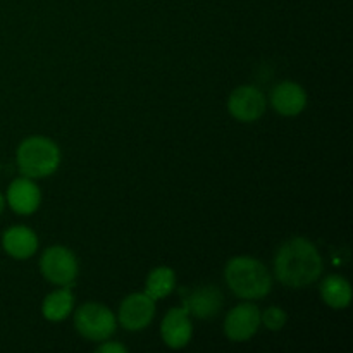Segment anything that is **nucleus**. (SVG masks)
Listing matches in <instances>:
<instances>
[{
    "label": "nucleus",
    "mask_w": 353,
    "mask_h": 353,
    "mask_svg": "<svg viewBox=\"0 0 353 353\" xmlns=\"http://www.w3.org/2000/svg\"><path fill=\"white\" fill-rule=\"evenodd\" d=\"M276 278L288 288H305L319 279L323 259L310 240L296 236L279 247L274 259Z\"/></svg>",
    "instance_id": "obj_1"
},
{
    "label": "nucleus",
    "mask_w": 353,
    "mask_h": 353,
    "mask_svg": "<svg viewBox=\"0 0 353 353\" xmlns=\"http://www.w3.org/2000/svg\"><path fill=\"white\" fill-rule=\"evenodd\" d=\"M228 286L236 296L245 300H261L272 288V279L268 268L254 257H234L224 269Z\"/></svg>",
    "instance_id": "obj_2"
},
{
    "label": "nucleus",
    "mask_w": 353,
    "mask_h": 353,
    "mask_svg": "<svg viewBox=\"0 0 353 353\" xmlns=\"http://www.w3.org/2000/svg\"><path fill=\"white\" fill-rule=\"evenodd\" d=\"M17 168L26 178H47L61 164V150L45 137H30L21 141L16 154Z\"/></svg>",
    "instance_id": "obj_3"
},
{
    "label": "nucleus",
    "mask_w": 353,
    "mask_h": 353,
    "mask_svg": "<svg viewBox=\"0 0 353 353\" xmlns=\"http://www.w3.org/2000/svg\"><path fill=\"white\" fill-rule=\"evenodd\" d=\"M76 331L90 341H105L114 334L117 319L109 307L102 303H85L74 314Z\"/></svg>",
    "instance_id": "obj_4"
},
{
    "label": "nucleus",
    "mask_w": 353,
    "mask_h": 353,
    "mask_svg": "<svg viewBox=\"0 0 353 353\" xmlns=\"http://www.w3.org/2000/svg\"><path fill=\"white\" fill-rule=\"evenodd\" d=\"M40 271L47 281L57 286H71L78 278V261L69 248L55 245L40 259Z\"/></svg>",
    "instance_id": "obj_5"
},
{
    "label": "nucleus",
    "mask_w": 353,
    "mask_h": 353,
    "mask_svg": "<svg viewBox=\"0 0 353 353\" xmlns=\"http://www.w3.org/2000/svg\"><path fill=\"white\" fill-rule=\"evenodd\" d=\"M265 97L257 86L243 85L233 90L228 99V110L240 123H255L265 112Z\"/></svg>",
    "instance_id": "obj_6"
},
{
    "label": "nucleus",
    "mask_w": 353,
    "mask_h": 353,
    "mask_svg": "<svg viewBox=\"0 0 353 353\" xmlns=\"http://www.w3.org/2000/svg\"><path fill=\"white\" fill-rule=\"evenodd\" d=\"M155 316V300L147 293H131L119 307V323L128 331H141Z\"/></svg>",
    "instance_id": "obj_7"
},
{
    "label": "nucleus",
    "mask_w": 353,
    "mask_h": 353,
    "mask_svg": "<svg viewBox=\"0 0 353 353\" xmlns=\"http://www.w3.org/2000/svg\"><path fill=\"white\" fill-rule=\"evenodd\" d=\"M261 326V310L254 303H240L234 307L224 321V334L231 341H248Z\"/></svg>",
    "instance_id": "obj_8"
},
{
    "label": "nucleus",
    "mask_w": 353,
    "mask_h": 353,
    "mask_svg": "<svg viewBox=\"0 0 353 353\" xmlns=\"http://www.w3.org/2000/svg\"><path fill=\"white\" fill-rule=\"evenodd\" d=\"M161 334L169 348H183L190 343L193 334L190 312L185 305L171 309L161 324Z\"/></svg>",
    "instance_id": "obj_9"
},
{
    "label": "nucleus",
    "mask_w": 353,
    "mask_h": 353,
    "mask_svg": "<svg viewBox=\"0 0 353 353\" xmlns=\"http://www.w3.org/2000/svg\"><path fill=\"white\" fill-rule=\"evenodd\" d=\"M271 105L278 114L286 117L299 116L307 105V93L299 83L283 81L271 93Z\"/></svg>",
    "instance_id": "obj_10"
},
{
    "label": "nucleus",
    "mask_w": 353,
    "mask_h": 353,
    "mask_svg": "<svg viewBox=\"0 0 353 353\" xmlns=\"http://www.w3.org/2000/svg\"><path fill=\"white\" fill-rule=\"evenodd\" d=\"M41 193L31 178H17L7 190V202L16 214L30 216L40 207Z\"/></svg>",
    "instance_id": "obj_11"
},
{
    "label": "nucleus",
    "mask_w": 353,
    "mask_h": 353,
    "mask_svg": "<svg viewBox=\"0 0 353 353\" xmlns=\"http://www.w3.org/2000/svg\"><path fill=\"white\" fill-rule=\"evenodd\" d=\"M2 247L16 261L33 257L38 248V236L26 226H12L3 233Z\"/></svg>",
    "instance_id": "obj_12"
},
{
    "label": "nucleus",
    "mask_w": 353,
    "mask_h": 353,
    "mask_svg": "<svg viewBox=\"0 0 353 353\" xmlns=\"http://www.w3.org/2000/svg\"><path fill=\"white\" fill-rule=\"evenodd\" d=\"M223 293L214 286H202L190 293L185 299V307L190 314L199 319H210L217 316L223 307Z\"/></svg>",
    "instance_id": "obj_13"
},
{
    "label": "nucleus",
    "mask_w": 353,
    "mask_h": 353,
    "mask_svg": "<svg viewBox=\"0 0 353 353\" xmlns=\"http://www.w3.org/2000/svg\"><path fill=\"white\" fill-rule=\"evenodd\" d=\"M321 296L333 309H345L352 302V286L343 276L331 274L321 285Z\"/></svg>",
    "instance_id": "obj_14"
},
{
    "label": "nucleus",
    "mask_w": 353,
    "mask_h": 353,
    "mask_svg": "<svg viewBox=\"0 0 353 353\" xmlns=\"http://www.w3.org/2000/svg\"><path fill=\"white\" fill-rule=\"evenodd\" d=\"M72 307H74V296L69 292V286H62L61 290L45 296L41 312H43L45 319L57 323V321L65 319L72 312Z\"/></svg>",
    "instance_id": "obj_15"
},
{
    "label": "nucleus",
    "mask_w": 353,
    "mask_h": 353,
    "mask_svg": "<svg viewBox=\"0 0 353 353\" xmlns=\"http://www.w3.org/2000/svg\"><path fill=\"white\" fill-rule=\"evenodd\" d=\"M176 288V274L171 268H155L145 283V293L154 300H162L171 295Z\"/></svg>",
    "instance_id": "obj_16"
},
{
    "label": "nucleus",
    "mask_w": 353,
    "mask_h": 353,
    "mask_svg": "<svg viewBox=\"0 0 353 353\" xmlns=\"http://www.w3.org/2000/svg\"><path fill=\"white\" fill-rule=\"evenodd\" d=\"M286 319H288V316H286L285 310L279 309V307H269V309L261 316V323H264V326L271 331L283 330L286 324Z\"/></svg>",
    "instance_id": "obj_17"
},
{
    "label": "nucleus",
    "mask_w": 353,
    "mask_h": 353,
    "mask_svg": "<svg viewBox=\"0 0 353 353\" xmlns=\"http://www.w3.org/2000/svg\"><path fill=\"white\" fill-rule=\"evenodd\" d=\"M100 353H126L128 348L121 343H114V341H109V343H103L102 347H99Z\"/></svg>",
    "instance_id": "obj_18"
},
{
    "label": "nucleus",
    "mask_w": 353,
    "mask_h": 353,
    "mask_svg": "<svg viewBox=\"0 0 353 353\" xmlns=\"http://www.w3.org/2000/svg\"><path fill=\"white\" fill-rule=\"evenodd\" d=\"M3 207H6V199L2 196V193H0V214H2Z\"/></svg>",
    "instance_id": "obj_19"
},
{
    "label": "nucleus",
    "mask_w": 353,
    "mask_h": 353,
    "mask_svg": "<svg viewBox=\"0 0 353 353\" xmlns=\"http://www.w3.org/2000/svg\"><path fill=\"white\" fill-rule=\"evenodd\" d=\"M0 169H2V165H0Z\"/></svg>",
    "instance_id": "obj_20"
}]
</instances>
